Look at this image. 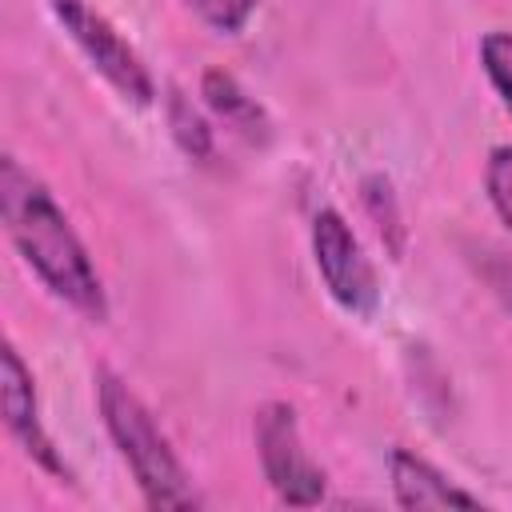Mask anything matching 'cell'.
<instances>
[{
  "label": "cell",
  "instance_id": "cell-1",
  "mask_svg": "<svg viewBox=\"0 0 512 512\" xmlns=\"http://www.w3.org/2000/svg\"><path fill=\"white\" fill-rule=\"evenodd\" d=\"M0 216L20 260L40 276V284L56 300H64L72 312H80L92 324L108 320L104 280L84 240L76 236L72 220L44 188V180L32 168H24L16 156L0 160Z\"/></svg>",
  "mask_w": 512,
  "mask_h": 512
},
{
  "label": "cell",
  "instance_id": "cell-2",
  "mask_svg": "<svg viewBox=\"0 0 512 512\" xmlns=\"http://www.w3.org/2000/svg\"><path fill=\"white\" fill-rule=\"evenodd\" d=\"M96 404H100V420H104L116 452L124 456L144 504L148 508H196L200 496H196L180 456L172 452L168 436L160 432L156 416L108 368L96 372Z\"/></svg>",
  "mask_w": 512,
  "mask_h": 512
},
{
  "label": "cell",
  "instance_id": "cell-3",
  "mask_svg": "<svg viewBox=\"0 0 512 512\" xmlns=\"http://www.w3.org/2000/svg\"><path fill=\"white\" fill-rule=\"evenodd\" d=\"M56 24L68 32V40L80 48V56L132 104H152L156 100V84L148 64L140 60V52L120 36V28L92 8L88 0H48Z\"/></svg>",
  "mask_w": 512,
  "mask_h": 512
},
{
  "label": "cell",
  "instance_id": "cell-4",
  "mask_svg": "<svg viewBox=\"0 0 512 512\" xmlns=\"http://www.w3.org/2000/svg\"><path fill=\"white\" fill-rule=\"evenodd\" d=\"M252 432H256L260 468H264V480L272 484V492L284 504H296V508L320 504L324 500V488H328V476H324V468L304 448L296 408L284 404V400L264 404L256 412Z\"/></svg>",
  "mask_w": 512,
  "mask_h": 512
},
{
  "label": "cell",
  "instance_id": "cell-5",
  "mask_svg": "<svg viewBox=\"0 0 512 512\" xmlns=\"http://www.w3.org/2000/svg\"><path fill=\"white\" fill-rule=\"evenodd\" d=\"M312 260H316V272H320L328 296L348 316H360V320L376 316V308H380L376 268L364 256L352 224L336 208H320L312 216Z\"/></svg>",
  "mask_w": 512,
  "mask_h": 512
},
{
  "label": "cell",
  "instance_id": "cell-6",
  "mask_svg": "<svg viewBox=\"0 0 512 512\" xmlns=\"http://www.w3.org/2000/svg\"><path fill=\"white\" fill-rule=\"evenodd\" d=\"M0 404H4V424L12 432V440L52 476H68L56 444L48 440L44 424H40V404H36V384L28 364L20 360V352L12 344H4L0 352Z\"/></svg>",
  "mask_w": 512,
  "mask_h": 512
},
{
  "label": "cell",
  "instance_id": "cell-7",
  "mask_svg": "<svg viewBox=\"0 0 512 512\" xmlns=\"http://www.w3.org/2000/svg\"><path fill=\"white\" fill-rule=\"evenodd\" d=\"M388 476L400 508H480V496L464 492L436 464H428L408 448H396L388 456Z\"/></svg>",
  "mask_w": 512,
  "mask_h": 512
},
{
  "label": "cell",
  "instance_id": "cell-8",
  "mask_svg": "<svg viewBox=\"0 0 512 512\" xmlns=\"http://www.w3.org/2000/svg\"><path fill=\"white\" fill-rule=\"evenodd\" d=\"M200 96L204 104L232 128L240 132L244 140H268V116L264 108L256 104V96H248L240 88V80L232 72H220V68H208L204 80H200Z\"/></svg>",
  "mask_w": 512,
  "mask_h": 512
},
{
  "label": "cell",
  "instance_id": "cell-9",
  "mask_svg": "<svg viewBox=\"0 0 512 512\" xmlns=\"http://www.w3.org/2000/svg\"><path fill=\"white\" fill-rule=\"evenodd\" d=\"M168 124H172V136L176 144L192 156V160H212V128L208 120L192 108V100L184 92H168Z\"/></svg>",
  "mask_w": 512,
  "mask_h": 512
},
{
  "label": "cell",
  "instance_id": "cell-10",
  "mask_svg": "<svg viewBox=\"0 0 512 512\" xmlns=\"http://www.w3.org/2000/svg\"><path fill=\"white\" fill-rule=\"evenodd\" d=\"M480 68L496 88V96L504 100V108L512 112V32L496 28L480 40Z\"/></svg>",
  "mask_w": 512,
  "mask_h": 512
},
{
  "label": "cell",
  "instance_id": "cell-11",
  "mask_svg": "<svg viewBox=\"0 0 512 512\" xmlns=\"http://www.w3.org/2000/svg\"><path fill=\"white\" fill-rule=\"evenodd\" d=\"M484 188H488V200L496 208V216L508 224L512 232V144H496L488 152V164H484Z\"/></svg>",
  "mask_w": 512,
  "mask_h": 512
},
{
  "label": "cell",
  "instance_id": "cell-12",
  "mask_svg": "<svg viewBox=\"0 0 512 512\" xmlns=\"http://www.w3.org/2000/svg\"><path fill=\"white\" fill-rule=\"evenodd\" d=\"M208 28H216V32H224V36H236L248 20H252V12H256V4L260 0H184Z\"/></svg>",
  "mask_w": 512,
  "mask_h": 512
},
{
  "label": "cell",
  "instance_id": "cell-13",
  "mask_svg": "<svg viewBox=\"0 0 512 512\" xmlns=\"http://www.w3.org/2000/svg\"><path fill=\"white\" fill-rule=\"evenodd\" d=\"M484 276L496 288V296L512 308V252H492L488 264H484Z\"/></svg>",
  "mask_w": 512,
  "mask_h": 512
}]
</instances>
